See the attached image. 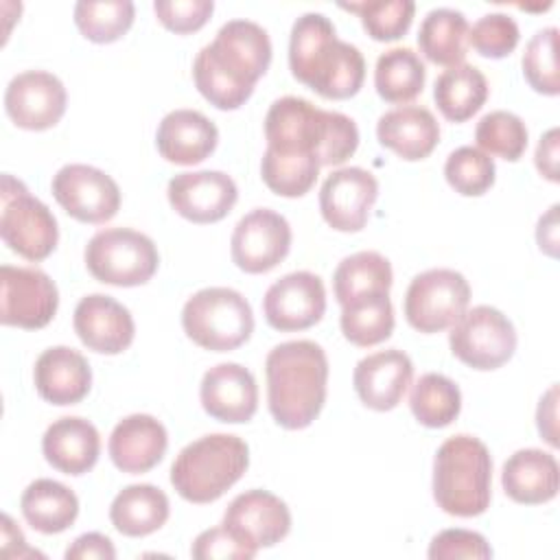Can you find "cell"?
<instances>
[{"instance_id": "5bb4252c", "label": "cell", "mask_w": 560, "mask_h": 560, "mask_svg": "<svg viewBox=\"0 0 560 560\" xmlns=\"http://www.w3.org/2000/svg\"><path fill=\"white\" fill-rule=\"evenodd\" d=\"M291 249V225L271 208H254L238 219L230 238L232 260L245 273L271 271Z\"/></svg>"}, {"instance_id": "8fae6325", "label": "cell", "mask_w": 560, "mask_h": 560, "mask_svg": "<svg viewBox=\"0 0 560 560\" xmlns=\"http://www.w3.org/2000/svg\"><path fill=\"white\" fill-rule=\"evenodd\" d=\"M470 284L455 269H427L407 287L405 317L420 332H440L453 326L468 308Z\"/></svg>"}, {"instance_id": "b9f144b4", "label": "cell", "mask_w": 560, "mask_h": 560, "mask_svg": "<svg viewBox=\"0 0 560 560\" xmlns=\"http://www.w3.org/2000/svg\"><path fill=\"white\" fill-rule=\"evenodd\" d=\"M525 81L540 94L556 96L560 92L558 77V28L547 26L532 35L523 52Z\"/></svg>"}, {"instance_id": "7bdbcfd3", "label": "cell", "mask_w": 560, "mask_h": 560, "mask_svg": "<svg viewBox=\"0 0 560 560\" xmlns=\"http://www.w3.org/2000/svg\"><path fill=\"white\" fill-rule=\"evenodd\" d=\"M521 39L518 24L512 15L492 11L481 15L468 31V44L483 57L501 59L510 55Z\"/></svg>"}, {"instance_id": "277c9868", "label": "cell", "mask_w": 560, "mask_h": 560, "mask_svg": "<svg viewBox=\"0 0 560 560\" xmlns=\"http://www.w3.org/2000/svg\"><path fill=\"white\" fill-rule=\"evenodd\" d=\"M267 405L284 429H306L326 402L328 359L319 343L295 339L278 343L265 361Z\"/></svg>"}, {"instance_id": "f6af8a7d", "label": "cell", "mask_w": 560, "mask_h": 560, "mask_svg": "<svg viewBox=\"0 0 560 560\" xmlns=\"http://www.w3.org/2000/svg\"><path fill=\"white\" fill-rule=\"evenodd\" d=\"M190 556L197 560H252L256 549L236 538L223 523L203 529L190 547Z\"/></svg>"}, {"instance_id": "3957f363", "label": "cell", "mask_w": 560, "mask_h": 560, "mask_svg": "<svg viewBox=\"0 0 560 560\" xmlns=\"http://www.w3.org/2000/svg\"><path fill=\"white\" fill-rule=\"evenodd\" d=\"M267 149L282 155H313L322 166L343 164L359 147L357 122L315 107L302 96H282L265 116Z\"/></svg>"}, {"instance_id": "c3c4849f", "label": "cell", "mask_w": 560, "mask_h": 560, "mask_svg": "<svg viewBox=\"0 0 560 560\" xmlns=\"http://www.w3.org/2000/svg\"><path fill=\"white\" fill-rule=\"evenodd\" d=\"M536 168L540 175H545L549 182H558V129L551 127L547 133L540 136L536 155H534Z\"/></svg>"}, {"instance_id": "d4e9b609", "label": "cell", "mask_w": 560, "mask_h": 560, "mask_svg": "<svg viewBox=\"0 0 560 560\" xmlns=\"http://www.w3.org/2000/svg\"><path fill=\"white\" fill-rule=\"evenodd\" d=\"M219 142L217 125L197 109L168 112L155 131V144L164 160L182 166L203 162Z\"/></svg>"}, {"instance_id": "2e32d148", "label": "cell", "mask_w": 560, "mask_h": 560, "mask_svg": "<svg viewBox=\"0 0 560 560\" xmlns=\"http://www.w3.org/2000/svg\"><path fill=\"white\" fill-rule=\"evenodd\" d=\"M326 311V289L317 273L293 271L278 278L262 298V313L271 328L291 332L311 328Z\"/></svg>"}, {"instance_id": "ee69618b", "label": "cell", "mask_w": 560, "mask_h": 560, "mask_svg": "<svg viewBox=\"0 0 560 560\" xmlns=\"http://www.w3.org/2000/svg\"><path fill=\"white\" fill-rule=\"evenodd\" d=\"M429 558L431 560H457V558L488 560L492 558V549L479 532L455 527L433 536L429 545Z\"/></svg>"}, {"instance_id": "60d3db41", "label": "cell", "mask_w": 560, "mask_h": 560, "mask_svg": "<svg viewBox=\"0 0 560 560\" xmlns=\"http://www.w3.org/2000/svg\"><path fill=\"white\" fill-rule=\"evenodd\" d=\"M494 160L477 147H459L444 162V177L464 197H479L494 184Z\"/></svg>"}, {"instance_id": "e575fe53", "label": "cell", "mask_w": 560, "mask_h": 560, "mask_svg": "<svg viewBox=\"0 0 560 560\" xmlns=\"http://www.w3.org/2000/svg\"><path fill=\"white\" fill-rule=\"evenodd\" d=\"M394 280L389 260L378 252H357L346 256L335 273H332V289L337 302L343 306L346 302L376 291H389Z\"/></svg>"}, {"instance_id": "5b68a950", "label": "cell", "mask_w": 560, "mask_h": 560, "mask_svg": "<svg viewBox=\"0 0 560 560\" xmlns=\"http://www.w3.org/2000/svg\"><path fill=\"white\" fill-rule=\"evenodd\" d=\"M492 497V457L488 446L468 433L444 440L433 459V499L453 516H479Z\"/></svg>"}, {"instance_id": "ac0fdd59", "label": "cell", "mask_w": 560, "mask_h": 560, "mask_svg": "<svg viewBox=\"0 0 560 560\" xmlns=\"http://www.w3.org/2000/svg\"><path fill=\"white\" fill-rule=\"evenodd\" d=\"M171 208L192 223L221 221L236 203V182L223 171H186L166 186Z\"/></svg>"}, {"instance_id": "4fadbf2b", "label": "cell", "mask_w": 560, "mask_h": 560, "mask_svg": "<svg viewBox=\"0 0 560 560\" xmlns=\"http://www.w3.org/2000/svg\"><path fill=\"white\" fill-rule=\"evenodd\" d=\"M57 203L81 223H105L120 208V188L112 175L90 164H66L50 182Z\"/></svg>"}, {"instance_id": "d6986e66", "label": "cell", "mask_w": 560, "mask_h": 560, "mask_svg": "<svg viewBox=\"0 0 560 560\" xmlns=\"http://www.w3.org/2000/svg\"><path fill=\"white\" fill-rule=\"evenodd\" d=\"M223 525L245 545L273 547L291 529V512L287 503L269 490H247L236 494L223 514Z\"/></svg>"}, {"instance_id": "f546056e", "label": "cell", "mask_w": 560, "mask_h": 560, "mask_svg": "<svg viewBox=\"0 0 560 560\" xmlns=\"http://www.w3.org/2000/svg\"><path fill=\"white\" fill-rule=\"evenodd\" d=\"M20 510L33 529L59 534L77 521L79 499L68 486L55 479H35L22 492Z\"/></svg>"}, {"instance_id": "9a60e30c", "label": "cell", "mask_w": 560, "mask_h": 560, "mask_svg": "<svg viewBox=\"0 0 560 560\" xmlns=\"http://www.w3.org/2000/svg\"><path fill=\"white\" fill-rule=\"evenodd\" d=\"M68 94L59 77L46 70H26L15 74L4 90V109L9 118L28 131L55 127L66 114Z\"/></svg>"}, {"instance_id": "ffe728a7", "label": "cell", "mask_w": 560, "mask_h": 560, "mask_svg": "<svg viewBox=\"0 0 560 560\" xmlns=\"http://www.w3.org/2000/svg\"><path fill=\"white\" fill-rule=\"evenodd\" d=\"M72 324L81 343L98 354H120L131 346L136 335L129 308L105 293L81 298Z\"/></svg>"}, {"instance_id": "ab89813d", "label": "cell", "mask_w": 560, "mask_h": 560, "mask_svg": "<svg viewBox=\"0 0 560 560\" xmlns=\"http://www.w3.org/2000/svg\"><path fill=\"white\" fill-rule=\"evenodd\" d=\"M341 9L361 18L363 28L376 42H394L402 37L413 20V0H372V2H339Z\"/></svg>"}, {"instance_id": "f1b7e54d", "label": "cell", "mask_w": 560, "mask_h": 560, "mask_svg": "<svg viewBox=\"0 0 560 560\" xmlns=\"http://www.w3.org/2000/svg\"><path fill=\"white\" fill-rule=\"evenodd\" d=\"M168 497L153 483H131L109 505L112 525L131 538L158 532L168 521Z\"/></svg>"}, {"instance_id": "7a4b0ae2", "label": "cell", "mask_w": 560, "mask_h": 560, "mask_svg": "<svg viewBox=\"0 0 560 560\" xmlns=\"http://www.w3.org/2000/svg\"><path fill=\"white\" fill-rule=\"evenodd\" d=\"M291 74L324 98L354 96L365 79L361 50L337 37L335 24L317 11L302 13L289 37Z\"/></svg>"}, {"instance_id": "d6a6232c", "label": "cell", "mask_w": 560, "mask_h": 560, "mask_svg": "<svg viewBox=\"0 0 560 560\" xmlns=\"http://www.w3.org/2000/svg\"><path fill=\"white\" fill-rule=\"evenodd\" d=\"M427 79V68L420 55L409 46H394L378 55L374 66V88L387 103L413 101Z\"/></svg>"}, {"instance_id": "d590c367", "label": "cell", "mask_w": 560, "mask_h": 560, "mask_svg": "<svg viewBox=\"0 0 560 560\" xmlns=\"http://www.w3.org/2000/svg\"><path fill=\"white\" fill-rule=\"evenodd\" d=\"M409 407L420 424L440 429L451 424L459 416L462 392L448 376L427 372L411 387Z\"/></svg>"}, {"instance_id": "836d02e7", "label": "cell", "mask_w": 560, "mask_h": 560, "mask_svg": "<svg viewBox=\"0 0 560 560\" xmlns=\"http://www.w3.org/2000/svg\"><path fill=\"white\" fill-rule=\"evenodd\" d=\"M341 332L361 348L385 341L394 330V306L389 291H376L359 295L341 306Z\"/></svg>"}, {"instance_id": "e0dca14e", "label": "cell", "mask_w": 560, "mask_h": 560, "mask_svg": "<svg viewBox=\"0 0 560 560\" xmlns=\"http://www.w3.org/2000/svg\"><path fill=\"white\" fill-rule=\"evenodd\" d=\"M378 197L376 177L361 166L332 171L319 188V210L324 221L337 232H359L368 223Z\"/></svg>"}, {"instance_id": "30bf717a", "label": "cell", "mask_w": 560, "mask_h": 560, "mask_svg": "<svg viewBox=\"0 0 560 560\" xmlns=\"http://www.w3.org/2000/svg\"><path fill=\"white\" fill-rule=\"evenodd\" d=\"M451 352L472 370H497L516 350L514 324L499 308L479 304L459 315L448 332Z\"/></svg>"}, {"instance_id": "44dd1931", "label": "cell", "mask_w": 560, "mask_h": 560, "mask_svg": "<svg viewBox=\"0 0 560 560\" xmlns=\"http://www.w3.org/2000/svg\"><path fill=\"white\" fill-rule=\"evenodd\" d=\"M199 400L208 416L238 424L252 420L258 409V385L254 374L241 363H217L199 385Z\"/></svg>"}, {"instance_id": "7dc6e473", "label": "cell", "mask_w": 560, "mask_h": 560, "mask_svg": "<svg viewBox=\"0 0 560 560\" xmlns=\"http://www.w3.org/2000/svg\"><path fill=\"white\" fill-rule=\"evenodd\" d=\"M116 549L105 534L88 532L72 540L66 549V560H114Z\"/></svg>"}, {"instance_id": "ba28073f", "label": "cell", "mask_w": 560, "mask_h": 560, "mask_svg": "<svg viewBox=\"0 0 560 560\" xmlns=\"http://www.w3.org/2000/svg\"><path fill=\"white\" fill-rule=\"evenodd\" d=\"M88 271L105 284L138 287L153 278L160 265L155 243L131 228H105L85 245Z\"/></svg>"}, {"instance_id": "7c38bea8", "label": "cell", "mask_w": 560, "mask_h": 560, "mask_svg": "<svg viewBox=\"0 0 560 560\" xmlns=\"http://www.w3.org/2000/svg\"><path fill=\"white\" fill-rule=\"evenodd\" d=\"M59 291L37 267H0V322L26 330L44 328L57 313Z\"/></svg>"}, {"instance_id": "603a6c76", "label": "cell", "mask_w": 560, "mask_h": 560, "mask_svg": "<svg viewBox=\"0 0 560 560\" xmlns=\"http://www.w3.org/2000/svg\"><path fill=\"white\" fill-rule=\"evenodd\" d=\"M168 433L164 424L149 413H131L122 418L109 435L107 451L114 466L122 472H147L164 457Z\"/></svg>"}, {"instance_id": "8d00e7d4", "label": "cell", "mask_w": 560, "mask_h": 560, "mask_svg": "<svg viewBox=\"0 0 560 560\" xmlns=\"http://www.w3.org/2000/svg\"><path fill=\"white\" fill-rule=\"evenodd\" d=\"M136 7L131 0H79L74 4V24L96 44H109L120 39L133 24Z\"/></svg>"}, {"instance_id": "74e56055", "label": "cell", "mask_w": 560, "mask_h": 560, "mask_svg": "<svg viewBox=\"0 0 560 560\" xmlns=\"http://www.w3.org/2000/svg\"><path fill=\"white\" fill-rule=\"evenodd\" d=\"M319 168L322 164L313 155H282L269 149H265L260 160L262 182L280 197L306 195L313 188Z\"/></svg>"}, {"instance_id": "52a82bcc", "label": "cell", "mask_w": 560, "mask_h": 560, "mask_svg": "<svg viewBox=\"0 0 560 560\" xmlns=\"http://www.w3.org/2000/svg\"><path fill=\"white\" fill-rule=\"evenodd\" d=\"M184 332L201 348L228 352L243 346L254 332L249 302L230 287H206L192 293L182 308Z\"/></svg>"}, {"instance_id": "83f0119b", "label": "cell", "mask_w": 560, "mask_h": 560, "mask_svg": "<svg viewBox=\"0 0 560 560\" xmlns=\"http://www.w3.org/2000/svg\"><path fill=\"white\" fill-rule=\"evenodd\" d=\"M376 138L402 160L413 162L427 158L435 149L440 125L431 109L422 105H398L378 118Z\"/></svg>"}, {"instance_id": "681fc988", "label": "cell", "mask_w": 560, "mask_h": 560, "mask_svg": "<svg viewBox=\"0 0 560 560\" xmlns=\"http://www.w3.org/2000/svg\"><path fill=\"white\" fill-rule=\"evenodd\" d=\"M556 405H558V385H551L547 394L538 402L536 422L540 435L551 444L558 446V431H556Z\"/></svg>"}, {"instance_id": "7402d4cb", "label": "cell", "mask_w": 560, "mask_h": 560, "mask_svg": "<svg viewBox=\"0 0 560 560\" xmlns=\"http://www.w3.org/2000/svg\"><path fill=\"white\" fill-rule=\"evenodd\" d=\"M413 378V363L398 348L378 350L363 357L352 374L354 392L361 402L376 411L394 409Z\"/></svg>"}, {"instance_id": "4316f807", "label": "cell", "mask_w": 560, "mask_h": 560, "mask_svg": "<svg viewBox=\"0 0 560 560\" xmlns=\"http://www.w3.org/2000/svg\"><path fill=\"white\" fill-rule=\"evenodd\" d=\"M501 486L505 494L516 503H547L558 494V462L542 448H521L505 459L501 470Z\"/></svg>"}, {"instance_id": "bcb514c9", "label": "cell", "mask_w": 560, "mask_h": 560, "mask_svg": "<svg viewBox=\"0 0 560 560\" xmlns=\"http://www.w3.org/2000/svg\"><path fill=\"white\" fill-rule=\"evenodd\" d=\"M158 20L175 33L199 31L214 11L212 0H155Z\"/></svg>"}, {"instance_id": "4dcf8cb0", "label": "cell", "mask_w": 560, "mask_h": 560, "mask_svg": "<svg viewBox=\"0 0 560 560\" xmlns=\"http://www.w3.org/2000/svg\"><path fill=\"white\" fill-rule=\"evenodd\" d=\"M468 20L462 11L451 7L431 9L418 31L420 52L440 66H457L464 63L468 50Z\"/></svg>"}, {"instance_id": "cb8c5ba5", "label": "cell", "mask_w": 560, "mask_h": 560, "mask_svg": "<svg viewBox=\"0 0 560 560\" xmlns=\"http://www.w3.org/2000/svg\"><path fill=\"white\" fill-rule=\"evenodd\" d=\"M37 394L52 405H77L92 387L88 359L68 346L46 348L33 368Z\"/></svg>"}, {"instance_id": "1f68e13d", "label": "cell", "mask_w": 560, "mask_h": 560, "mask_svg": "<svg viewBox=\"0 0 560 560\" xmlns=\"http://www.w3.org/2000/svg\"><path fill=\"white\" fill-rule=\"evenodd\" d=\"M433 98L446 120L464 122L483 107L488 98V81L477 66L457 63L435 79Z\"/></svg>"}, {"instance_id": "f907efd6", "label": "cell", "mask_w": 560, "mask_h": 560, "mask_svg": "<svg viewBox=\"0 0 560 560\" xmlns=\"http://www.w3.org/2000/svg\"><path fill=\"white\" fill-rule=\"evenodd\" d=\"M536 238L542 252H547L549 256H556V245H558V203H553L547 214H542L538 219V228H536Z\"/></svg>"}, {"instance_id": "6da1fadb", "label": "cell", "mask_w": 560, "mask_h": 560, "mask_svg": "<svg viewBox=\"0 0 560 560\" xmlns=\"http://www.w3.org/2000/svg\"><path fill=\"white\" fill-rule=\"evenodd\" d=\"M271 63V39L252 20L225 22L192 61V79L219 109H238Z\"/></svg>"}, {"instance_id": "f35d334b", "label": "cell", "mask_w": 560, "mask_h": 560, "mask_svg": "<svg viewBox=\"0 0 560 560\" xmlns=\"http://www.w3.org/2000/svg\"><path fill=\"white\" fill-rule=\"evenodd\" d=\"M475 140L483 153L516 162L527 149V127L521 116L505 109H494L481 116L477 122Z\"/></svg>"}, {"instance_id": "484cf974", "label": "cell", "mask_w": 560, "mask_h": 560, "mask_svg": "<svg viewBox=\"0 0 560 560\" xmlns=\"http://www.w3.org/2000/svg\"><path fill=\"white\" fill-rule=\"evenodd\" d=\"M46 462L66 475H83L94 468L101 455L98 429L81 416H63L55 420L42 438Z\"/></svg>"}, {"instance_id": "8992f818", "label": "cell", "mask_w": 560, "mask_h": 560, "mask_svg": "<svg viewBox=\"0 0 560 560\" xmlns=\"http://www.w3.org/2000/svg\"><path fill=\"white\" fill-rule=\"evenodd\" d=\"M249 446L232 433H208L186 444L173 466L171 483L190 503H212L247 470Z\"/></svg>"}, {"instance_id": "9c48e42d", "label": "cell", "mask_w": 560, "mask_h": 560, "mask_svg": "<svg viewBox=\"0 0 560 560\" xmlns=\"http://www.w3.org/2000/svg\"><path fill=\"white\" fill-rule=\"evenodd\" d=\"M0 236L4 245L26 260L48 258L59 241V228L48 206L33 197L13 175H2Z\"/></svg>"}]
</instances>
